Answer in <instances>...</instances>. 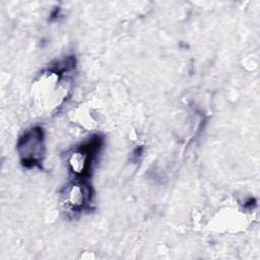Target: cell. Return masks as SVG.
I'll use <instances>...</instances> for the list:
<instances>
[{
  "mask_svg": "<svg viewBox=\"0 0 260 260\" xmlns=\"http://www.w3.org/2000/svg\"><path fill=\"white\" fill-rule=\"evenodd\" d=\"M101 145L102 139L99 136H93L88 142L76 147L68 155L69 170L77 179L84 180L89 175Z\"/></svg>",
  "mask_w": 260,
  "mask_h": 260,
  "instance_id": "cell-2",
  "label": "cell"
},
{
  "mask_svg": "<svg viewBox=\"0 0 260 260\" xmlns=\"http://www.w3.org/2000/svg\"><path fill=\"white\" fill-rule=\"evenodd\" d=\"M91 198L92 191L90 186L80 179H77V181L65 188L63 194L65 207L71 212H81L87 208L91 202Z\"/></svg>",
  "mask_w": 260,
  "mask_h": 260,
  "instance_id": "cell-3",
  "label": "cell"
},
{
  "mask_svg": "<svg viewBox=\"0 0 260 260\" xmlns=\"http://www.w3.org/2000/svg\"><path fill=\"white\" fill-rule=\"evenodd\" d=\"M17 151L24 167H40L45 156V139L43 129L40 127H34L25 131L18 139Z\"/></svg>",
  "mask_w": 260,
  "mask_h": 260,
  "instance_id": "cell-1",
  "label": "cell"
}]
</instances>
